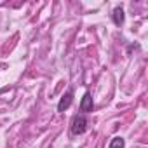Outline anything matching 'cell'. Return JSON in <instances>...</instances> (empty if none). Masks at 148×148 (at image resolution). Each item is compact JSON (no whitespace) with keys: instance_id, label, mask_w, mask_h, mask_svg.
Listing matches in <instances>:
<instances>
[{"instance_id":"obj_1","label":"cell","mask_w":148,"mask_h":148,"mask_svg":"<svg viewBox=\"0 0 148 148\" xmlns=\"http://www.w3.org/2000/svg\"><path fill=\"white\" fill-rule=\"evenodd\" d=\"M87 124H89V120H87V117H86L84 113L75 115V117H73V120H71V125H70V132H71L73 136L84 134V132L87 131Z\"/></svg>"},{"instance_id":"obj_2","label":"cell","mask_w":148,"mask_h":148,"mask_svg":"<svg viewBox=\"0 0 148 148\" xmlns=\"http://www.w3.org/2000/svg\"><path fill=\"white\" fill-rule=\"evenodd\" d=\"M71 101H73V91L68 89V91L63 94V98L59 99V103H58V112H64V110L71 105Z\"/></svg>"},{"instance_id":"obj_4","label":"cell","mask_w":148,"mask_h":148,"mask_svg":"<svg viewBox=\"0 0 148 148\" xmlns=\"http://www.w3.org/2000/svg\"><path fill=\"white\" fill-rule=\"evenodd\" d=\"M113 23H115L117 26H120V25L124 23V11H122L120 7H115V9H113Z\"/></svg>"},{"instance_id":"obj_3","label":"cell","mask_w":148,"mask_h":148,"mask_svg":"<svg viewBox=\"0 0 148 148\" xmlns=\"http://www.w3.org/2000/svg\"><path fill=\"white\" fill-rule=\"evenodd\" d=\"M92 106H94V103H92V96H91V92H86L84 98H82V101H80V112L89 113V112H92Z\"/></svg>"},{"instance_id":"obj_5","label":"cell","mask_w":148,"mask_h":148,"mask_svg":"<svg viewBox=\"0 0 148 148\" xmlns=\"http://www.w3.org/2000/svg\"><path fill=\"white\" fill-rule=\"evenodd\" d=\"M124 146H125L124 139H122L120 136H115V138L110 141V146H108V148H124Z\"/></svg>"}]
</instances>
